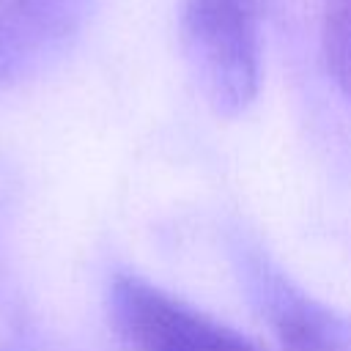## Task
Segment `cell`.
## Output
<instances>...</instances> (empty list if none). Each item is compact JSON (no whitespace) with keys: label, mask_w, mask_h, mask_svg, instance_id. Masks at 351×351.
<instances>
[{"label":"cell","mask_w":351,"mask_h":351,"mask_svg":"<svg viewBox=\"0 0 351 351\" xmlns=\"http://www.w3.org/2000/svg\"><path fill=\"white\" fill-rule=\"evenodd\" d=\"M178 33L189 74L222 118H239L261 88V0H181Z\"/></svg>","instance_id":"6da1fadb"},{"label":"cell","mask_w":351,"mask_h":351,"mask_svg":"<svg viewBox=\"0 0 351 351\" xmlns=\"http://www.w3.org/2000/svg\"><path fill=\"white\" fill-rule=\"evenodd\" d=\"M107 307L129 351H263L247 335L140 274H115L107 291Z\"/></svg>","instance_id":"7a4b0ae2"},{"label":"cell","mask_w":351,"mask_h":351,"mask_svg":"<svg viewBox=\"0 0 351 351\" xmlns=\"http://www.w3.org/2000/svg\"><path fill=\"white\" fill-rule=\"evenodd\" d=\"M96 0H0V88L25 82L71 49Z\"/></svg>","instance_id":"3957f363"},{"label":"cell","mask_w":351,"mask_h":351,"mask_svg":"<svg viewBox=\"0 0 351 351\" xmlns=\"http://www.w3.org/2000/svg\"><path fill=\"white\" fill-rule=\"evenodd\" d=\"M244 280L280 351H351V318L307 296L255 250H244Z\"/></svg>","instance_id":"277c9868"},{"label":"cell","mask_w":351,"mask_h":351,"mask_svg":"<svg viewBox=\"0 0 351 351\" xmlns=\"http://www.w3.org/2000/svg\"><path fill=\"white\" fill-rule=\"evenodd\" d=\"M321 52L332 82L351 101V0H332L321 27Z\"/></svg>","instance_id":"5b68a950"}]
</instances>
